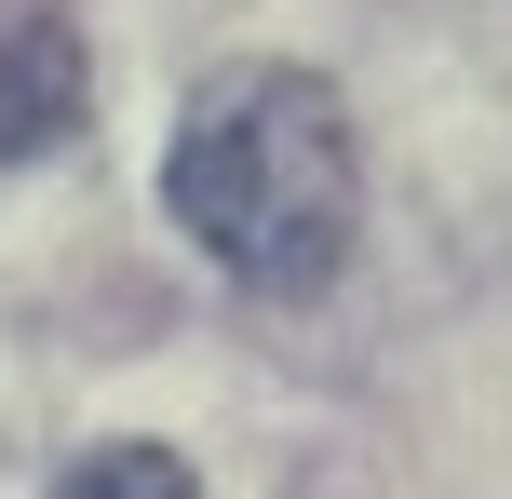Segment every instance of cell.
<instances>
[{
  "mask_svg": "<svg viewBox=\"0 0 512 499\" xmlns=\"http://www.w3.org/2000/svg\"><path fill=\"white\" fill-rule=\"evenodd\" d=\"M162 216L243 297H324L364 243V149L324 68H216L162 149Z\"/></svg>",
  "mask_w": 512,
  "mask_h": 499,
  "instance_id": "cell-1",
  "label": "cell"
},
{
  "mask_svg": "<svg viewBox=\"0 0 512 499\" xmlns=\"http://www.w3.org/2000/svg\"><path fill=\"white\" fill-rule=\"evenodd\" d=\"M81 108H95V68H81V27L68 14H27L0 27V162H41L81 135Z\"/></svg>",
  "mask_w": 512,
  "mask_h": 499,
  "instance_id": "cell-2",
  "label": "cell"
},
{
  "mask_svg": "<svg viewBox=\"0 0 512 499\" xmlns=\"http://www.w3.org/2000/svg\"><path fill=\"white\" fill-rule=\"evenodd\" d=\"M54 499H203V473L176 446H149V432H122V446H81L54 473Z\"/></svg>",
  "mask_w": 512,
  "mask_h": 499,
  "instance_id": "cell-3",
  "label": "cell"
}]
</instances>
